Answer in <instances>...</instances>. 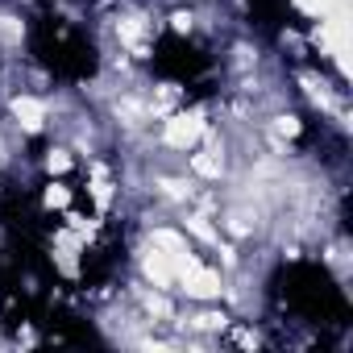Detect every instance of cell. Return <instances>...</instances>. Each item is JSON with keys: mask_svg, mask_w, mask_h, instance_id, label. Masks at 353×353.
Wrapping results in <instances>:
<instances>
[{"mask_svg": "<svg viewBox=\"0 0 353 353\" xmlns=\"http://www.w3.org/2000/svg\"><path fill=\"white\" fill-rule=\"evenodd\" d=\"M279 133H287V137H291V133H299V125H295L291 117H279Z\"/></svg>", "mask_w": 353, "mask_h": 353, "instance_id": "9", "label": "cell"}, {"mask_svg": "<svg viewBox=\"0 0 353 353\" xmlns=\"http://www.w3.org/2000/svg\"><path fill=\"white\" fill-rule=\"evenodd\" d=\"M13 112H17V121H21L26 129H38L42 117H46L42 100H34V96H17V100H13Z\"/></svg>", "mask_w": 353, "mask_h": 353, "instance_id": "4", "label": "cell"}, {"mask_svg": "<svg viewBox=\"0 0 353 353\" xmlns=\"http://www.w3.org/2000/svg\"><path fill=\"white\" fill-rule=\"evenodd\" d=\"M200 133H204V121H200L196 112H192V117H174V121L166 125V141H170V145H196Z\"/></svg>", "mask_w": 353, "mask_h": 353, "instance_id": "2", "label": "cell"}, {"mask_svg": "<svg viewBox=\"0 0 353 353\" xmlns=\"http://www.w3.org/2000/svg\"><path fill=\"white\" fill-rule=\"evenodd\" d=\"M145 307H150V312H158V316H170V307H166V303H162V299H154V295H150V299H145Z\"/></svg>", "mask_w": 353, "mask_h": 353, "instance_id": "11", "label": "cell"}, {"mask_svg": "<svg viewBox=\"0 0 353 353\" xmlns=\"http://www.w3.org/2000/svg\"><path fill=\"white\" fill-rule=\"evenodd\" d=\"M46 200H50L54 208H63V204H67V192H63V188H50V196H46Z\"/></svg>", "mask_w": 353, "mask_h": 353, "instance_id": "10", "label": "cell"}, {"mask_svg": "<svg viewBox=\"0 0 353 353\" xmlns=\"http://www.w3.org/2000/svg\"><path fill=\"white\" fill-rule=\"evenodd\" d=\"M67 166H71V158H67V154H50V170H59V174H63Z\"/></svg>", "mask_w": 353, "mask_h": 353, "instance_id": "8", "label": "cell"}, {"mask_svg": "<svg viewBox=\"0 0 353 353\" xmlns=\"http://www.w3.org/2000/svg\"><path fill=\"white\" fill-rule=\"evenodd\" d=\"M192 229H196V233H200V237H204V241H212V237H216V233H212V229H208V225H204V221H192Z\"/></svg>", "mask_w": 353, "mask_h": 353, "instance_id": "12", "label": "cell"}, {"mask_svg": "<svg viewBox=\"0 0 353 353\" xmlns=\"http://www.w3.org/2000/svg\"><path fill=\"white\" fill-rule=\"evenodd\" d=\"M0 38H5V42H17V38H21V26H17L13 17H0Z\"/></svg>", "mask_w": 353, "mask_h": 353, "instance_id": "7", "label": "cell"}, {"mask_svg": "<svg viewBox=\"0 0 353 353\" xmlns=\"http://www.w3.org/2000/svg\"><path fill=\"white\" fill-rule=\"evenodd\" d=\"M170 270H174V279L183 283V291L196 295V299H212L221 291V279L208 266H200L196 258H188V254H170Z\"/></svg>", "mask_w": 353, "mask_h": 353, "instance_id": "1", "label": "cell"}, {"mask_svg": "<svg viewBox=\"0 0 353 353\" xmlns=\"http://www.w3.org/2000/svg\"><path fill=\"white\" fill-rule=\"evenodd\" d=\"M174 254H179V250H174ZM141 266H145V279H150L154 287H166V283L174 279V270H170V254H162V250H150Z\"/></svg>", "mask_w": 353, "mask_h": 353, "instance_id": "3", "label": "cell"}, {"mask_svg": "<svg viewBox=\"0 0 353 353\" xmlns=\"http://www.w3.org/2000/svg\"><path fill=\"white\" fill-rule=\"evenodd\" d=\"M117 34H121V42H133V46H137V34H141V26H137V17H125V21L117 26Z\"/></svg>", "mask_w": 353, "mask_h": 353, "instance_id": "6", "label": "cell"}, {"mask_svg": "<svg viewBox=\"0 0 353 353\" xmlns=\"http://www.w3.org/2000/svg\"><path fill=\"white\" fill-rule=\"evenodd\" d=\"M196 170L208 174V179H216V174H221V158H216V154H200V158H196Z\"/></svg>", "mask_w": 353, "mask_h": 353, "instance_id": "5", "label": "cell"}]
</instances>
